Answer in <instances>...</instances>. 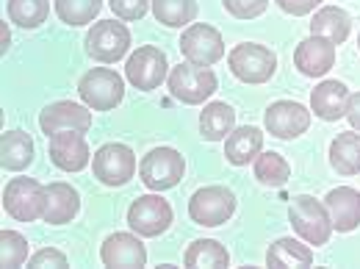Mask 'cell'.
Returning a JSON list of instances; mask_svg holds the SVG:
<instances>
[{"instance_id":"8","label":"cell","mask_w":360,"mask_h":269,"mask_svg":"<svg viewBox=\"0 0 360 269\" xmlns=\"http://www.w3.org/2000/svg\"><path fill=\"white\" fill-rule=\"evenodd\" d=\"M233 211H236V197L227 186L197 189L188 200V217L205 227H217V225L227 223L233 217Z\"/></svg>"},{"instance_id":"19","label":"cell","mask_w":360,"mask_h":269,"mask_svg":"<svg viewBox=\"0 0 360 269\" xmlns=\"http://www.w3.org/2000/svg\"><path fill=\"white\" fill-rule=\"evenodd\" d=\"M347 100H349V89L341 81H321L311 94V108L319 120L335 123L347 117Z\"/></svg>"},{"instance_id":"30","label":"cell","mask_w":360,"mask_h":269,"mask_svg":"<svg viewBox=\"0 0 360 269\" xmlns=\"http://www.w3.org/2000/svg\"><path fill=\"white\" fill-rule=\"evenodd\" d=\"M103 0H56V14L67 25H86L100 14Z\"/></svg>"},{"instance_id":"1","label":"cell","mask_w":360,"mask_h":269,"mask_svg":"<svg viewBox=\"0 0 360 269\" xmlns=\"http://www.w3.org/2000/svg\"><path fill=\"white\" fill-rule=\"evenodd\" d=\"M47 189L34 178H11L3 189V208L17 223H34L45 214Z\"/></svg>"},{"instance_id":"11","label":"cell","mask_w":360,"mask_h":269,"mask_svg":"<svg viewBox=\"0 0 360 269\" xmlns=\"http://www.w3.org/2000/svg\"><path fill=\"white\" fill-rule=\"evenodd\" d=\"M180 53L186 61H191L197 67H211L225 56V39L217 28H211L205 23H194L180 37Z\"/></svg>"},{"instance_id":"27","label":"cell","mask_w":360,"mask_h":269,"mask_svg":"<svg viewBox=\"0 0 360 269\" xmlns=\"http://www.w3.org/2000/svg\"><path fill=\"white\" fill-rule=\"evenodd\" d=\"M183 261H186V267L191 269H202V267L222 269L230 264V256H227V250L219 242H214V239H197L186 250V258Z\"/></svg>"},{"instance_id":"15","label":"cell","mask_w":360,"mask_h":269,"mask_svg":"<svg viewBox=\"0 0 360 269\" xmlns=\"http://www.w3.org/2000/svg\"><path fill=\"white\" fill-rule=\"evenodd\" d=\"M89 144L81 131H58L50 136V161L64 173H81L89 167Z\"/></svg>"},{"instance_id":"17","label":"cell","mask_w":360,"mask_h":269,"mask_svg":"<svg viewBox=\"0 0 360 269\" xmlns=\"http://www.w3.org/2000/svg\"><path fill=\"white\" fill-rule=\"evenodd\" d=\"M294 64L302 75L308 78H321L333 70L335 64V45L324 37H311L294 50Z\"/></svg>"},{"instance_id":"16","label":"cell","mask_w":360,"mask_h":269,"mask_svg":"<svg viewBox=\"0 0 360 269\" xmlns=\"http://www.w3.org/2000/svg\"><path fill=\"white\" fill-rule=\"evenodd\" d=\"M100 258L111 269H136L147 264V250L134 233H111L100 247Z\"/></svg>"},{"instance_id":"2","label":"cell","mask_w":360,"mask_h":269,"mask_svg":"<svg viewBox=\"0 0 360 269\" xmlns=\"http://www.w3.org/2000/svg\"><path fill=\"white\" fill-rule=\"evenodd\" d=\"M227 67L244 84H266L277 70V56L264 45L241 42L227 53Z\"/></svg>"},{"instance_id":"29","label":"cell","mask_w":360,"mask_h":269,"mask_svg":"<svg viewBox=\"0 0 360 269\" xmlns=\"http://www.w3.org/2000/svg\"><path fill=\"white\" fill-rule=\"evenodd\" d=\"M50 14V0H8V20L20 28H39Z\"/></svg>"},{"instance_id":"5","label":"cell","mask_w":360,"mask_h":269,"mask_svg":"<svg viewBox=\"0 0 360 269\" xmlns=\"http://www.w3.org/2000/svg\"><path fill=\"white\" fill-rule=\"evenodd\" d=\"M167 84H169L172 97H178L180 103L200 106V103H205L217 92V75L208 67H197V64L186 61V64L172 67Z\"/></svg>"},{"instance_id":"13","label":"cell","mask_w":360,"mask_h":269,"mask_svg":"<svg viewBox=\"0 0 360 269\" xmlns=\"http://www.w3.org/2000/svg\"><path fill=\"white\" fill-rule=\"evenodd\" d=\"M264 125L277 139H297L311 128V111L294 100H277L264 114Z\"/></svg>"},{"instance_id":"6","label":"cell","mask_w":360,"mask_h":269,"mask_svg":"<svg viewBox=\"0 0 360 269\" xmlns=\"http://www.w3.org/2000/svg\"><path fill=\"white\" fill-rule=\"evenodd\" d=\"M78 94H81V100H84L89 108H94V111H111V108H117V106L122 103V97H125V84H122V78H120L114 70H108V67H94V70H89V73L81 78Z\"/></svg>"},{"instance_id":"32","label":"cell","mask_w":360,"mask_h":269,"mask_svg":"<svg viewBox=\"0 0 360 269\" xmlns=\"http://www.w3.org/2000/svg\"><path fill=\"white\" fill-rule=\"evenodd\" d=\"M28 261V242L17 230H0V267L14 269Z\"/></svg>"},{"instance_id":"22","label":"cell","mask_w":360,"mask_h":269,"mask_svg":"<svg viewBox=\"0 0 360 269\" xmlns=\"http://www.w3.org/2000/svg\"><path fill=\"white\" fill-rule=\"evenodd\" d=\"M34 161V142L25 131H6L0 136V167L20 173Z\"/></svg>"},{"instance_id":"31","label":"cell","mask_w":360,"mask_h":269,"mask_svg":"<svg viewBox=\"0 0 360 269\" xmlns=\"http://www.w3.org/2000/svg\"><path fill=\"white\" fill-rule=\"evenodd\" d=\"M255 178L261 180L264 186H283L285 180L291 178V167L280 153H261L255 158Z\"/></svg>"},{"instance_id":"10","label":"cell","mask_w":360,"mask_h":269,"mask_svg":"<svg viewBox=\"0 0 360 269\" xmlns=\"http://www.w3.org/2000/svg\"><path fill=\"white\" fill-rule=\"evenodd\" d=\"M167 73H169L167 53H164L161 47H153V45L139 47L134 56L128 58V64H125V75H128V81L141 92L158 89V87L169 78Z\"/></svg>"},{"instance_id":"37","label":"cell","mask_w":360,"mask_h":269,"mask_svg":"<svg viewBox=\"0 0 360 269\" xmlns=\"http://www.w3.org/2000/svg\"><path fill=\"white\" fill-rule=\"evenodd\" d=\"M347 120L355 131H360V92L349 94V100H347Z\"/></svg>"},{"instance_id":"38","label":"cell","mask_w":360,"mask_h":269,"mask_svg":"<svg viewBox=\"0 0 360 269\" xmlns=\"http://www.w3.org/2000/svg\"><path fill=\"white\" fill-rule=\"evenodd\" d=\"M358 45H360V39H358Z\"/></svg>"},{"instance_id":"28","label":"cell","mask_w":360,"mask_h":269,"mask_svg":"<svg viewBox=\"0 0 360 269\" xmlns=\"http://www.w3.org/2000/svg\"><path fill=\"white\" fill-rule=\"evenodd\" d=\"M153 14L169 28H183L197 17V0H153Z\"/></svg>"},{"instance_id":"4","label":"cell","mask_w":360,"mask_h":269,"mask_svg":"<svg viewBox=\"0 0 360 269\" xmlns=\"http://www.w3.org/2000/svg\"><path fill=\"white\" fill-rule=\"evenodd\" d=\"M186 173V161L178 150L172 147H155L150 150L141 164H139V175L141 183L150 189V192H164V189H172L183 180Z\"/></svg>"},{"instance_id":"26","label":"cell","mask_w":360,"mask_h":269,"mask_svg":"<svg viewBox=\"0 0 360 269\" xmlns=\"http://www.w3.org/2000/svg\"><path fill=\"white\" fill-rule=\"evenodd\" d=\"M233 125H236V111L227 103H208L200 114V134L208 142H219L230 136Z\"/></svg>"},{"instance_id":"7","label":"cell","mask_w":360,"mask_h":269,"mask_svg":"<svg viewBox=\"0 0 360 269\" xmlns=\"http://www.w3.org/2000/svg\"><path fill=\"white\" fill-rule=\"evenodd\" d=\"M91 170H94V178L100 183H105V186H125L136 175L134 150L128 144L108 142V144L94 150Z\"/></svg>"},{"instance_id":"21","label":"cell","mask_w":360,"mask_h":269,"mask_svg":"<svg viewBox=\"0 0 360 269\" xmlns=\"http://www.w3.org/2000/svg\"><path fill=\"white\" fill-rule=\"evenodd\" d=\"M264 150V134L261 128H252V125H244V128H233L227 136L225 144V156L230 164L236 167H244L250 164L252 158H258Z\"/></svg>"},{"instance_id":"9","label":"cell","mask_w":360,"mask_h":269,"mask_svg":"<svg viewBox=\"0 0 360 269\" xmlns=\"http://www.w3.org/2000/svg\"><path fill=\"white\" fill-rule=\"evenodd\" d=\"M131 47V31L117 20H100L86 34V53L103 64L120 61Z\"/></svg>"},{"instance_id":"24","label":"cell","mask_w":360,"mask_h":269,"mask_svg":"<svg viewBox=\"0 0 360 269\" xmlns=\"http://www.w3.org/2000/svg\"><path fill=\"white\" fill-rule=\"evenodd\" d=\"M330 164L338 175H358L360 173V134H338L330 144Z\"/></svg>"},{"instance_id":"33","label":"cell","mask_w":360,"mask_h":269,"mask_svg":"<svg viewBox=\"0 0 360 269\" xmlns=\"http://www.w3.org/2000/svg\"><path fill=\"white\" fill-rule=\"evenodd\" d=\"M227 14H233L236 20H255L266 11L269 0H222Z\"/></svg>"},{"instance_id":"36","label":"cell","mask_w":360,"mask_h":269,"mask_svg":"<svg viewBox=\"0 0 360 269\" xmlns=\"http://www.w3.org/2000/svg\"><path fill=\"white\" fill-rule=\"evenodd\" d=\"M285 14H294V17H305V14H311L316 6L321 3V0H274Z\"/></svg>"},{"instance_id":"12","label":"cell","mask_w":360,"mask_h":269,"mask_svg":"<svg viewBox=\"0 0 360 269\" xmlns=\"http://www.w3.org/2000/svg\"><path fill=\"white\" fill-rule=\"evenodd\" d=\"M128 225L139 236L155 239V236H161L172 225V206L161 194H144V197H139V200L131 203Z\"/></svg>"},{"instance_id":"3","label":"cell","mask_w":360,"mask_h":269,"mask_svg":"<svg viewBox=\"0 0 360 269\" xmlns=\"http://www.w3.org/2000/svg\"><path fill=\"white\" fill-rule=\"evenodd\" d=\"M288 220L294 225L297 236H302L308 244H327L330 233H333V220L327 206H321L311 194H300L294 197L291 208H288Z\"/></svg>"},{"instance_id":"25","label":"cell","mask_w":360,"mask_h":269,"mask_svg":"<svg viewBox=\"0 0 360 269\" xmlns=\"http://www.w3.org/2000/svg\"><path fill=\"white\" fill-rule=\"evenodd\" d=\"M266 264L274 269L311 267L314 264V250L300 244L297 239H277L266 253Z\"/></svg>"},{"instance_id":"35","label":"cell","mask_w":360,"mask_h":269,"mask_svg":"<svg viewBox=\"0 0 360 269\" xmlns=\"http://www.w3.org/2000/svg\"><path fill=\"white\" fill-rule=\"evenodd\" d=\"M28 267H67V256L61 250H39L28 258Z\"/></svg>"},{"instance_id":"23","label":"cell","mask_w":360,"mask_h":269,"mask_svg":"<svg viewBox=\"0 0 360 269\" xmlns=\"http://www.w3.org/2000/svg\"><path fill=\"white\" fill-rule=\"evenodd\" d=\"M349 28H352V20H349V14H347L344 8H338V6H324V8H319L316 17L311 20V34L330 39L333 45L347 42Z\"/></svg>"},{"instance_id":"14","label":"cell","mask_w":360,"mask_h":269,"mask_svg":"<svg viewBox=\"0 0 360 269\" xmlns=\"http://www.w3.org/2000/svg\"><path fill=\"white\" fill-rule=\"evenodd\" d=\"M39 128H42V134L47 139L53 134H58V131H81V134H86L91 128V111L86 106L72 103V100H58V103H50L39 114Z\"/></svg>"},{"instance_id":"20","label":"cell","mask_w":360,"mask_h":269,"mask_svg":"<svg viewBox=\"0 0 360 269\" xmlns=\"http://www.w3.org/2000/svg\"><path fill=\"white\" fill-rule=\"evenodd\" d=\"M45 200V214L42 220L50 225H67L75 220L78 208H81V197L70 183H50Z\"/></svg>"},{"instance_id":"34","label":"cell","mask_w":360,"mask_h":269,"mask_svg":"<svg viewBox=\"0 0 360 269\" xmlns=\"http://www.w3.org/2000/svg\"><path fill=\"white\" fill-rule=\"evenodd\" d=\"M150 3H153V0H111V8H114V14H117L120 20L134 23V20H141V17L147 14Z\"/></svg>"},{"instance_id":"18","label":"cell","mask_w":360,"mask_h":269,"mask_svg":"<svg viewBox=\"0 0 360 269\" xmlns=\"http://www.w3.org/2000/svg\"><path fill=\"white\" fill-rule=\"evenodd\" d=\"M324 206H327L333 227L338 233H349L360 225V192H355L352 186H338V189L327 192Z\"/></svg>"}]
</instances>
